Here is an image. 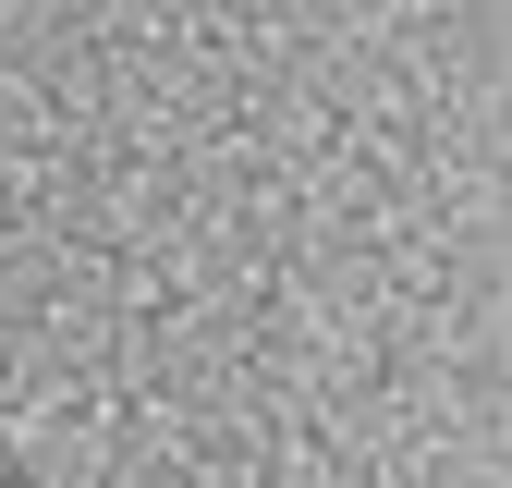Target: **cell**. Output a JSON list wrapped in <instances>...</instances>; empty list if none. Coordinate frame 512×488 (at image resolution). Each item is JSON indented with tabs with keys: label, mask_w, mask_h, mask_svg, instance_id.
Here are the masks:
<instances>
[{
	"label": "cell",
	"mask_w": 512,
	"mask_h": 488,
	"mask_svg": "<svg viewBox=\"0 0 512 488\" xmlns=\"http://www.w3.org/2000/svg\"><path fill=\"white\" fill-rule=\"evenodd\" d=\"M13 415H25V342H13V318H0V440H13Z\"/></svg>",
	"instance_id": "cell-1"
},
{
	"label": "cell",
	"mask_w": 512,
	"mask_h": 488,
	"mask_svg": "<svg viewBox=\"0 0 512 488\" xmlns=\"http://www.w3.org/2000/svg\"><path fill=\"white\" fill-rule=\"evenodd\" d=\"M0 488H49V476H37V452H25V440H0Z\"/></svg>",
	"instance_id": "cell-2"
}]
</instances>
